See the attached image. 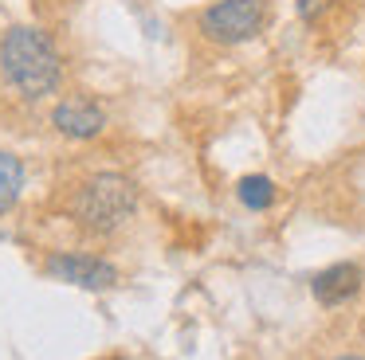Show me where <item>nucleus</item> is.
I'll use <instances>...</instances> for the list:
<instances>
[{"mask_svg": "<svg viewBox=\"0 0 365 360\" xmlns=\"http://www.w3.org/2000/svg\"><path fill=\"white\" fill-rule=\"evenodd\" d=\"M330 4H334V0H294V12H299L302 20H318Z\"/></svg>", "mask_w": 365, "mask_h": 360, "instance_id": "1a4fd4ad", "label": "nucleus"}, {"mask_svg": "<svg viewBox=\"0 0 365 360\" xmlns=\"http://www.w3.org/2000/svg\"><path fill=\"white\" fill-rule=\"evenodd\" d=\"M236 196H240L244 208L263 211V208L275 203V184H271L267 176H244V180H240V188H236Z\"/></svg>", "mask_w": 365, "mask_h": 360, "instance_id": "6e6552de", "label": "nucleus"}, {"mask_svg": "<svg viewBox=\"0 0 365 360\" xmlns=\"http://www.w3.org/2000/svg\"><path fill=\"white\" fill-rule=\"evenodd\" d=\"M51 122H56L59 133H67V137H95V133H103V110L95 106V102H83V98H67L56 106V114H51Z\"/></svg>", "mask_w": 365, "mask_h": 360, "instance_id": "39448f33", "label": "nucleus"}, {"mask_svg": "<svg viewBox=\"0 0 365 360\" xmlns=\"http://www.w3.org/2000/svg\"><path fill=\"white\" fill-rule=\"evenodd\" d=\"M310 290H314V297L322 305H341L361 290V270H357L354 263H334V266H326L322 274H314Z\"/></svg>", "mask_w": 365, "mask_h": 360, "instance_id": "423d86ee", "label": "nucleus"}, {"mask_svg": "<svg viewBox=\"0 0 365 360\" xmlns=\"http://www.w3.org/2000/svg\"><path fill=\"white\" fill-rule=\"evenodd\" d=\"M20 188H24V164H20V157L0 153V216L12 211V203L20 200Z\"/></svg>", "mask_w": 365, "mask_h": 360, "instance_id": "0eeeda50", "label": "nucleus"}, {"mask_svg": "<svg viewBox=\"0 0 365 360\" xmlns=\"http://www.w3.org/2000/svg\"><path fill=\"white\" fill-rule=\"evenodd\" d=\"M338 360H361V356H338Z\"/></svg>", "mask_w": 365, "mask_h": 360, "instance_id": "9d476101", "label": "nucleus"}, {"mask_svg": "<svg viewBox=\"0 0 365 360\" xmlns=\"http://www.w3.org/2000/svg\"><path fill=\"white\" fill-rule=\"evenodd\" d=\"M0 70L24 98H43L59 86V55L48 31L40 28H12L0 39Z\"/></svg>", "mask_w": 365, "mask_h": 360, "instance_id": "f257e3e1", "label": "nucleus"}, {"mask_svg": "<svg viewBox=\"0 0 365 360\" xmlns=\"http://www.w3.org/2000/svg\"><path fill=\"white\" fill-rule=\"evenodd\" d=\"M134 208H138V188L122 172H98L75 196V219L87 231H98V235L118 231L134 216Z\"/></svg>", "mask_w": 365, "mask_h": 360, "instance_id": "f03ea898", "label": "nucleus"}, {"mask_svg": "<svg viewBox=\"0 0 365 360\" xmlns=\"http://www.w3.org/2000/svg\"><path fill=\"white\" fill-rule=\"evenodd\" d=\"M48 274L59 282H71L79 290H110L118 282V270L106 258H95V255H51Z\"/></svg>", "mask_w": 365, "mask_h": 360, "instance_id": "20e7f679", "label": "nucleus"}, {"mask_svg": "<svg viewBox=\"0 0 365 360\" xmlns=\"http://www.w3.org/2000/svg\"><path fill=\"white\" fill-rule=\"evenodd\" d=\"M263 0H216L200 12V31L212 43H244L263 28Z\"/></svg>", "mask_w": 365, "mask_h": 360, "instance_id": "7ed1b4c3", "label": "nucleus"}]
</instances>
